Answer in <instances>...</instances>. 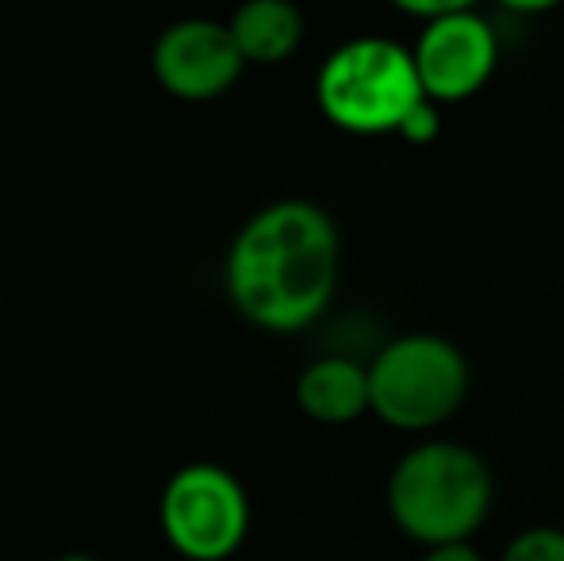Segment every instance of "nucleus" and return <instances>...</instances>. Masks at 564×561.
<instances>
[{
  "label": "nucleus",
  "instance_id": "obj_7",
  "mask_svg": "<svg viewBox=\"0 0 564 561\" xmlns=\"http://www.w3.org/2000/svg\"><path fill=\"white\" fill-rule=\"evenodd\" d=\"M150 69L173 100L208 105L235 89L246 58L227 23L193 15V20L170 23L158 35L154 51H150Z\"/></svg>",
  "mask_w": 564,
  "mask_h": 561
},
{
  "label": "nucleus",
  "instance_id": "obj_10",
  "mask_svg": "<svg viewBox=\"0 0 564 561\" xmlns=\"http://www.w3.org/2000/svg\"><path fill=\"white\" fill-rule=\"evenodd\" d=\"M499 561H564V527H527L507 542Z\"/></svg>",
  "mask_w": 564,
  "mask_h": 561
},
{
  "label": "nucleus",
  "instance_id": "obj_1",
  "mask_svg": "<svg viewBox=\"0 0 564 561\" xmlns=\"http://www.w3.org/2000/svg\"><path fill=\"white\" fill-rule=\"evenodd\" d=\"M341 235L312 201H273L230 239L224 284L235 312L253 327L292 335L319 320L338 292Z\"/></svg>",
  "mask_w": 564,
  "mask_h": 561
},
{
  "label": "nucleus",
  "instance_id": "obj_11",
  "mask_svg": "<svg viewBox=\"0 0 564 561\" xmlns=\"http://www.w3.org/2000/svg\"><path fill=\"white\" fill-rule=\"evenodd\" d=\"M438 136H442V108L434 100H423L400 128V139L411 142V147H426V142H434Z\"/></svg>",
  "mask_w": 564,
  "mask_h": 561
},
{
  "label": "nucleus",
  "instance_id": "obj_2",
  "mask_svg": "<svg viewBox=\"0 0 564 561\" xmlns=\"http://www.w3.org/2000/svg\"><path fill=\"white\" fill-rule=\"evenodd\" d=\"M496 500L488 462L465 442L426 439L388 473V516L426 550L468 542Z\"/></svg>",
  "mask_w": 564,
  "mask_h": 561
},
{
  "label": "nucleus",
  "instance_id": "obj_8",
  "mask_svg": "<svg viewBox=\"0 0 564 561\" xmlns=\"http://www.w3.org/2000/svg\"><path fill=\"white\" fill-rule=\"evenodd\" d=\"M296 404L307 420L341 427L369 412V362L327 354L304 366L296 381Z\"/></svg>",
  "mask_w": 564,
  "mask_h": 561
},
{
  "label": "nucleus",
  "instance_id": "obj_13",
  "mask_svg": "<svg viewBox=\"0 0 564 561\" xmlns=\"http://www.w3.org/2000/svg\"><path fill=\"white\" fill-rule=\"evenodd\" d=\"M58 561H97V558H93V554H62Z\"/></svg>",
  "mask_w": 564,
  "mask_h": 561
},
{
  "label": "nucleus",
  "instance_id": "obj_6",
  "mask_svg": "<svg viewBox=\"0 0 564 561\" xmlns=\"http://www.w3.org/2000/svg\"><path fill=\"white\" fill-rule=\"evenodd\" d=\"M411 54H415L426 100H434L438 108L460 105V100L476 97L496 74L499 35L491 20H484L473 4H460L457 12L419 28Z\"/></svg>",
  "mask_w": 564,
  "mask_h": 561
},
{
  "label": "nucleus",
  "instance_id": "obj_5",
  "mask_svg": "<svg viewBox=\"0 0 564 561\" xmlns=\"http://www.w3.org/2000/svg\"><path fill=\"white\" fill-rule=\"evenodd\" d=\"M158 527L177 558L227 561L250 535V496L224 465L188 462L165 481Z\"/></svg>",
  "mask_w": 564,
  "mask_h": 561
},
{
  "label": "nucleus",
  "instance_id": "obj_3",
  "mask_svg": "<svg viewBox=\"0 0 564 561\" xmlns=\"http://www.w3.org/2000/svg\"><path fill=\"white\" fill-rule=\"evenodd\" d=\"M426 100L415 54L395 39L361 35L335 46L315 74V105L346 136H400L403 120Z\"/></svg>",
  "mask_w": 564,
  "mask_h": 561
},
{
  "label": "nucleus",
  "instance_id": "obj_12",
  "mask_svg": "<svg viewBox=\"0 0 564 561\" xmlns=\"http://www.w3.org/2000/svg\"><path fill=\"white\" fill-rule=\"evenodd\" d=\"M419 561H484L480 550L473 542H457V547H438V550H426Z\"/></svg>",
  "mask_w": 564,
  "mask_h": 561
},
{
  "label": "nucleus",
  "instance_id": "obj_4",
  "mask_svg": "<svg viewBox=\"0 0 564 561\" xmlns=\"http://www.w3.org/2000/svg\"><path fill=\"white\" fill-rule=\"evenodd\" d=\"M473 369L453 338L434 331L388 338L369 362V412L395 431H434L468 400Z\"/></svg>",
  "mask_w": 564,
  "mask_h": 561
},
{
  "label": "nucleus",
  "instance_id": "obj_9",
  "mask_svg": "<svg viewBox=\"0 0 564 561\" xmlns=\"http://www.w3.org/2000/svg\"><path fill=\"white\" fill-rule=\"evenodd\" d=\"M246 66H281L304 43V15L289 0H250L227 20Z\"/></svg>",
  "mask_w": 564,
  "mask_h": 561
}]
</instances>
